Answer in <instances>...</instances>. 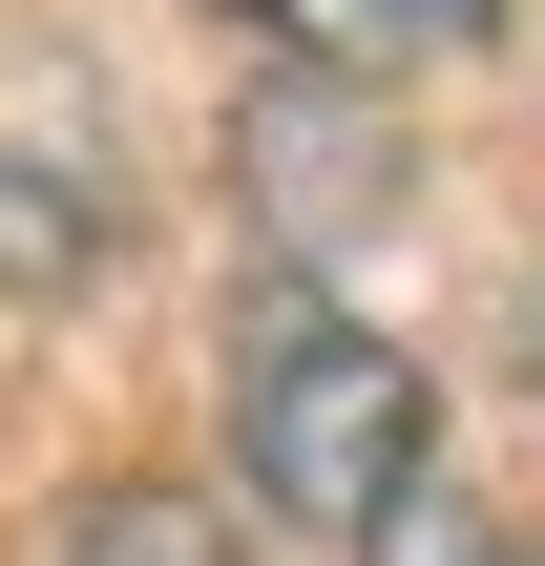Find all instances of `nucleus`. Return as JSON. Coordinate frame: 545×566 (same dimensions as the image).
<instances>
[{
	"label": "nucleus",
	"instance_id": "nucleus-1",
	"mask_svg": "<svg viewBox=\"0 0 545 566\" xmlns=\"http://www.w3.org/2000/svg\"><path fill=\"white\" fill-rule=\"evenodd\" d=\"M420 357L378 336V315H336V294H252V336H231V462H252V504L273 525H315V546H378L399 504H420Z\"/></svg>",
	"mask_w": 545,
	"mask_h": 566
},
{
	"label": "nucleus",
	"instance_id": "nucleus-2",
	"mask_svg": "<svg viewBox=\"0 0 545 566\" xmlns=\"http://www.w3.org/2000/svg\"><path fill=\"white\" fill-rule=\"evenodd\" d=\"M42 566H252V546H231L189 483H105V504H84V525H63Z\"/></svg>",
	"mask_w": 545,
	"mask_h": 566
},
{
	"label": "nucleus",
	"instance_id": "nucleus-3",
	"mask_svg": "<svg viewBox=\"0 0 545 566\" xmlns=\"http://www.w3.org/2000/svg\"><path fill=\"white\" fill-rule=\"evenodd\" d=\"M231 21H273V42H315V63H399V42H462L483 0H231Z\"/></svg>",
	"mask_w": 545,
	"mask_h": 566
},
{
	"label": "nucleus",
	"instance_id": "nucleus-4",
	"mask_svg": "<svg viewBox=\"0 0 545 566\" xmlns=\"http://www.w3.org/2000/svg\"><path fill=\"white\" fill-rule=\"evenodd\" d=\"M378 566H483V525H462V504H399V525H378Z\"/></svg>",
	"mask_w": 545,
	"mask_h": 566
}]
</instances>
